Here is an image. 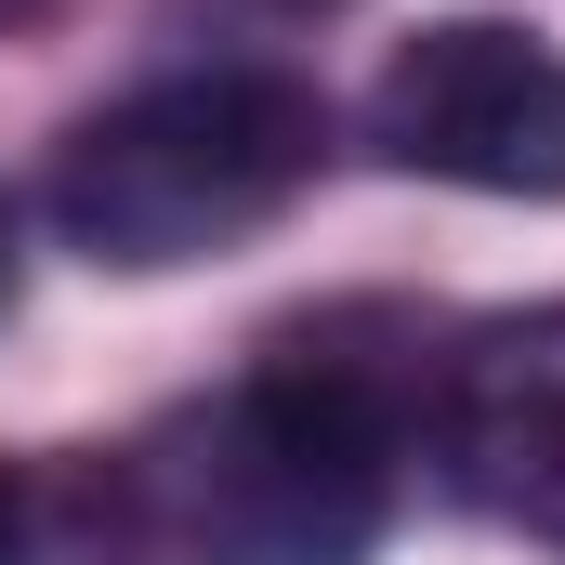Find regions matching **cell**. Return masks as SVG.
I'll return each mask as SVG.
<instances>
[{"label": "cell", "mask_w": 565, "mask_h": 565, "mask_svg": "<svg viewBox=\"0 0 565 565\" xmlns=\"http://www.w3.org/2000/svg\"><path fill=\"white\" fill-rule=\"evenodd\" d=\"M408 460V369L355 329H289L250 382L145 447V526L184 565H369Z\"/></svg>", "instance_id": "1"}, {"label": "cell", "mask_w": 565, "mask_h": 565, "mask_svg": "<svg viewBox=\"0 0 565 565\" xmlns=\"http://www.w3.org/2000/svg\"><path fill=\"white\" fill-rule=\"evenodd\" d=\"M316 158H329V106L302 79H264V66L145 79L53 145V224H66V250H93L119 277H171V264L264 237L316 184Z\"/></svg>", "instance_id": "2"}, {"label": "cell", "mask_w": 565, "mask_h": 565, "mask_svg": "<svg viewBox=\"0 0 565 565\" xmlns=\"http://www.w3.org/2000/svg\"><path fill=\"white\" fill-rule=\"evenodd\" d=\"M369 145L473 198H565V53L540 26L447 13L369 79Z\"/></svg>", "instance_id": "3"}, {"label": "cell", "mask_w": 565, "mask_h": 565, "mask_svg": "<svg viewBox=\"0 0 565 565\" xmlns=\"http://www.w3.org/2000/svg\"><path fill=\"white\" fill-rule=\"evenodd\" d=\"M434 447L487 526L565 553V302L473 329L434 369Z\"/></svg>", "instance_id": "4"}, {"label": "cell", "mask_w": 565, "mask_h": 565, "mask_svg": "<svg viewBox=\"0 0 565 565\" xmlns=\"http://www.w3.org/2000/svg\"><path fill=\"white\" fill-rule=\"evenodd\" d=\"M0 565H40V500L0 473Z\"/></svg>", "instance_id": "5"}, {"label": "cell", "mask_w": 565, "mask_h": 565, "mask_svg": "<svg viewBox=\"0 0 565 565\" xmlns=\"http://www.w3.org/2000/svg\"><path fill=\"white\" fill-rule=\"evenodd\" d=\"M0 289H13V211H0Z\"/></svg>", "instance_id": "6"}]
</instances>
